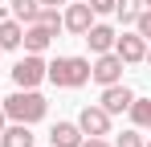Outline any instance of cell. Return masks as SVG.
Masks as SVG:
<instances>
[{
  "label": "cell",
  "instance_id": "6da1fadb",
  "mask_svg": "<svg viewBox=\"0 0 151 147\" xmlns=\"http://www.w3.org/2000/svg\"><path fill=\"white\" fill-rule=\"evenodd\" d=\"M45 82H53L57 90H82L90 82V57L57 53L53 61H45Z\"/></svg>",
  "mask_w": 151,
  "mask_h": 147
},
{
  "label": "cell",
  "instance_id": "7a4b0ae2",
  "mask_svg": "<svg viewBox=\"0 0 151 147\" xmlns=\"http://www.w3.org/2000/svg\"><path fill=\"white\" fill-rule=\"evenodd\" d=\"M0 106H4L8 122H29V127L49 115V98L41 94V90H21V86H17V94L0 98Z\"/></svg>",
  "mask_w": 151,
  "mask_h": 147
},
{
  "label": "cell",
  "instance_id": "3957f363",
  "mask_svg": "<svg viewBox=\"0 0 151 147\" xmlns=\"http://www.w3.org/2000/svg\"><path fill=\"white\" fill-rule=\"evenodd\" d=\"M8 74H12V82H17L21 90H37V86L45 82V57H41V53H25Z\"/></svg>",
  "mask_w": 151,
  "mask_h": 147
},
{
  "label": "cell",
  "instance_id": "277c9868",
  "mask_svg": "<svg viewBox=\"0 0 151 147\" xmlns=\"http://www.w3.org/2000/svg\"><path fill=\"white\" fill-rule=\"evenodd\" d=\"M90 82H98V86H114V82H123V57L110 49V53H98L94 61H90Z\"/></svg>",
  "mask_w": 151,
  "mask_h": 147
},
{
  "label": "cell",
  "instance_id": "5b68a950",
  "mask_svg": "<svg viewBox=\"0 0 151 147\" xmlns=\"http://www.w3.org/2000/svg\"><path fill=\"white\" fill-rule=\"evenodd\" d=\"M94 24V8L86 4V0H65V8H61V33H74V37H82L86 29Z\"/></svg>",
  "mask_w": 151,
  "mask_h": 147
},
{
  "label": "cell",
  "instance_id": "8992f818",
  "mask_svg": "<svg viewBox=\"0 0 151 147\" xmlns=\"http://www.w3.org/2000/svg\"><path fill=\"white\" fill-rule=\"evenodd\" d=\"M74 122L82 127V135H110L114 115H106V110H102V102H90V106H82V110H78Z\"/></svg>",
  "mask_w": 151,
  "mask_h": 147
},
{
  "label": "cell",
  "instance_id": "52a82bcc",
  "mask_svg": "<svg viewBox=\"0 0 151 147\" xmlns=\"http://www.w3.org/2000/svg\"><path fill=\"white\" fill-rule=\"evenodd\" d=\"M114 53L123 57V66H139V61L147 57V41H143L135 29H131V33H119V37H114Z\"/></svg>",
  "mask_w": 151,
  "mask_h": 147
},
{
  "label": "cell",
  "instance_id": "ba28073f",
  "mask_svg": "<svg viewBox=\"0 0 151 147\" xmlns=\"http://www.w3.org/2000/svg\"><path fill=\"white\" fill-rule=\"evenodd\" d=\"M114 37H119V29H110V24H98V21H94L86 33H82V41H86V49H90L94 57H98V53H110V49H114Z\"/></svg>",
  "mask_w": 151,
  "mask_h": 147
},
{
  "label": "cell",
  "instance_id": "9c48e42d",
  "mask_svg": "<svg viewBox=\"0 0 151 147\" xmlns=\"http://www.w3.org/2000/svg\"><path fill=\"white\" fill-rule=\"evenodd\" d=\"M102 110H106V115H123L127 106H131V102H135V90H131V86H123V82H114V86H102Z\"/></svg>",
  "mask_w": 151,
  "mask_h": 147
},
{
  "label": "cell",
  "instance_id": "30bf717a",
  "mask_svg": "<svg viewBox=\"0 0 151 147\" xmlns=\"http://www.w3.org/2000/svg\"><path fill=\"white\" fill-rule=\"evenodd\" d=\"M82 127L78 122H70V119H57L49 127V147H82Z\"/></svg>",
  "mask_w": 151,
  "mask_h": 147
},
{
  "label": "cell",
  "instance_id": "8fae6325",
  "mask_svg": "<svg viewBox=\"0 0 151 147\" xmlns=\"http://www.w3.org/2000/svg\"><path fill=\"white\" fill-rule=\"evenodd\" d=\"M53 45V33L49 29H45V24H25V37H21V49H25V53H45V49Z\"/></svg>",
  "mask_w": 151,
  "mask_h": 147
},
{
  "label": "cell",
  "instance_id": "7c38bea8",
  "mask_svg": "<svg viewBox=\"0 0 151 147\" xmlns=\"http://www.w3.org/2000/svg\"><path fill=\"white\" fill-rule=\"evenodd\" d=\"M33 143H37V135L29 122H8L0 131V147H33Z\"/></svg>",
  "mask_w": 151,
  "mask_h": 147
},
{
  "label": "cell",
  "instance_id": "4fadbf2b",
  "mask_svg": "<svg viewBox=\"0 0 151 147\" xmlns=\"http://www.w3.org/2000/svg\"><path fill=\"white\" fill-rule=\"evenodd\" d=\"M21 37H25V24L17 21V17H0V49L4 53L21 49Z\"/></svg>",
  "mask_w": 151,
  "mask_h": 147
},
{
  "label": "cell",
  "instance_id": "5bb4252c",
  "mask_svg": "<svg viewBox=\"0 0 151 147\" xmlns=\"http://www.w3.org/2000/svg\"><path fill=\"white\" fill-rule=\"evenodd\" d=\"M127 115H131V127H139V131H151V98H139L127 106Z\"/></svg>",
  "mask_w": 151,
  "mask_h": 147
},
{
  "label": "cell",
  "instance_id": "9a60e30c",
  "mask_svg": "<svg viewBox=\"0 0 151 147\" xmlns=\"http://www.w3.org/2000/svg\"><path fill=\"white\" fill-rule=\"evenodd\" d=\"M41 12V0H8V17H17L21 24H33Z\"/></svg>",
  "mask_w": 151,
  "mask_h": 147
},
{
  "label": "cell",
  "instance_id": "2e32d148",
  "mask_svg": "<svg viewBox=\"0 0 151 147\" xmlns=\"http://www.w3.org/2000/svg\"><path fill=\"white\" fill-rule=\"evenodd\" d=\"M143 12V0H114V17H119V24H135V17Z\"/></svg>",
  "mask_w": 151,
  "mask_h": 147
},
{
  "label": "cell",
  "instance_id": "e0dca14e",
  "mask_svg": "<svg viewBox=\"0 0 151 147\" xmlns=\"http://www.w3.org/2000/svg\"><path fill=\"white\" fill-rule=\"evenodd\" d=\"M37 24H45L53 37L61 33V8H49V4H41V12H37Z\"/></svg>",
  "mask_w": 151,
  "mask_h": 147
},
{
  "label": "cell",
  "instance_id": "ac0fdd59",
  "mask_svg": "<svg viewBox=\"0 0 151 147\" xmlns=\"http://www.w3.org/2000/svg\"><path fill=\"white\" fill-rule=\"evenodd\" d=\"M110 147H143V131H139V127H131V131H123Z\"/></svg>",
  "mask_w": 151,
  "mask_h": 147
},
{
  "label": "cell",
  "instance_id": "d6986e66",
  "mask_svg": "<svg viewBox=\"0 0 151 147\" xmlns=\"http://www.w3.org/2000/svg\"><path fill=\"white\" fill-rule=\"evenodd\" d=\"M135 33H139L143 41H151V8H143V12L135 17Z\"/></svg>",
  "mask_w": 151,
  "mask_h": 147
},
{
  "label": "cell",
  "instance_id": "ffe728a7",
  "mask_svg": "<svg viewBox=\"0 0 151 147\" xmlns=\"http://www.w3.org/2000/svg\"><path fill=\"white\" fill-rule=\"evenodd\" d=\"M90 8H94V17H110L114 12V0H86Z\"/></svg>",
  "mask_w": 151,
  "mask_h": 147
},
{
  "label": "cell",
  "instance_id": "44dd1931",
  "mask_svg": "<svg viewBox=\"0 0 151 147\" xmlns=\"http://www.w3.org/2000/svg\"><path fill=\"white\" fill-rule=\"evenodd\" d=\"M82 147H110V143H106V135H86Z\"/></svg>",
  "mask_w": 151,
  "mask_h": 147
},
{
  "label": "cell",
  "instance_id": "7402d4cb",
  "mask_svg": "<svg viewBox=\"0 0 151 147\" xmlns=\"http://www.w3.org/2000/svg\"><path fill=\"white\" fill-rule=\"evenodd\" d=\"M41 4H49V8H61V4H65V0H41Z\"/></svg>",
  "mask_w": 151,
  "mask_h": 147
},
{
  "label": "cell",
  "instance_id": "603a6c76",
  "mask_svg": "<svg viewBox=\"0 0 151 147\" xmlns=\"http://www.w3.org/2000/svg\"><path fill=\"white\" fill-rule=\"evenodd\" d=\"M4 127H8V115H4V106H0V131H4Z\"/></svg>",
  "mask_w": 151,
  "mask_h": 147
},
{
  "label": "cell",
  "instance_id": "cb8c5ba5",
  "mask_svg": "<svg viewBox=\"0 0 151 147\" xmlns=\"http://www.w3.org/2000/svg\"><path fill=\"white\" fill-rule=\"evenodd\" d=\"M143 61H147V66H151V41H147V57H143Z\"/></svg>",
  "mask_w": 151,
  "mask_h": 147
},
{
  "label": "cell",
  "instance_id": "d4e9b609",
  "mask_svg": "<svg viewBox=\"0 0 151 147\" xmlns=\"http://www.w3.org/2000/svg\"><path fill=\"white\" fill-rule=\"evenodd\" d=\"M143 8H151V0H143Z\"/></svg>",
  "mask_w": 151,
  "mask_h": 147
},
{
  "label": "cell",
  "instance_id": "484cf974",
  "mask_svg": "<svg viewBox=\"0 0 151 147\" xmlns=\"http://www.w3.org/2000/svg\"><path fill=\"white\" fill-rule=\"evenodd\" d=\"M143 147H151V139H143Z\"/></svg>",
  "mask_w": 151,
  "mask_h": 147
},
{
  "label": "cell",
  "instance_id": "4316f807",
  "mask_svg": "<svg viewBox=\"0 0 151 147\" xmlns=\"http://www.w3.org/2000/svg\"><path fill=\"white\" fill-rule=\"evenodd\" d=\"M0 4H4V0H0Z\"/></svg>",
  "mask_w": 151,
  "mask_h": 147
},
{
  "label": "cell",
  "instance_id": "83f0119b",
  "mask_svg": "<svg viewBox=\"0 0 151 147\" xmlns=\"http://www.w3.org/2000/svg\"><path fill=\"white\" fill-rule=\"evenodd\" d=\"M0 53H4V49H0Z\"/></svg>",
  "mask_w": 151,
  "mask_h": 147
}]
</instances>
